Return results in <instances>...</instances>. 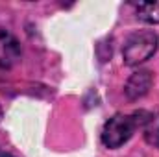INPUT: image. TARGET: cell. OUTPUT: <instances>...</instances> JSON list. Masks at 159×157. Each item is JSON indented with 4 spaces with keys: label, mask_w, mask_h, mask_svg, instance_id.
<instances>
[{
    "label": "cell",
    "mask_w": 159,
    "mask_h": 157,
    "mask_svg": "<svg viewBox=\"0 0 159 157\" xmlns=\"http://www.w3.org/2000/svg\"><path fill=\"white\" fill-rule=\"evenodd\" d=\"M144 139L150 146L159 148V113L150 115L148 122L144 124Z\"/></svg>",
    "instance_id": "5"
},
{
    "label": "cell",
    "mask_w": 159,
    "mask_h": 157,
    "mask_svg": "<svg viewBox=\"0 0 159 157\" xmlns=\"http://www.w3.org/2000/svg\"><path fill=\"white\" fill-rule=\"evenodd\" d=\"M0 118H2V107H0Z\"/></svg>",
    "instance_id": "7"
},
{
    "label": "cell",
    "mask_w": 159,
    "mask_h": 157,
    "mask_svg": "<svg viewBox=\"0 0 159 157\" xmlns=\"http://www.w3.org/2000/svg\"><path fill=\"white\" fill-rule=\"evenodd\" d=\"M159 46V37L157 34L144 30V32H137L133 35H129V39L126 41L124 50H122V57L126 65H139L144 63L146 59H150Z\"/></svg>",
    "instance_id": "2"
},
{
    "label": "cell",
    "mask_w": 159,
    "mask_h": 157,
    "mask_svg": "<svg viewBox=\"0 0 159 157\" xmlns=\"http://www.w3.org/2000/svg\"><path fill=\"white\" fill-rule=\"evenodd\" d=\"M0 157H13V155H11V154H7L6 150H2V148H0Z\"/></svg>",
    "instance_id": "6"
},
{
    "label": "cell",
    "mask_w": 159,
    "mask_h": 157,
    "mask_svg": "<svg viewBox=\"0 0 159 157\" xmlns=\"http://www.w3.org/2000/svg\"><path fill=\"white\" fill-rule=\"evenodd\" d=\"M135 11L141 20L159 24V2H139L135 4Z\"/></svg>",
    "instance_id": "4"
},
{
    "label": "cell",
    "mask_w": 159,
    "mask_h": 157,
    "mask_svg": "<svg viewBox=\"0 0 159 157\" xmlns=\"http://www.w3.org/2000/svg\"><path fill=\"white\" fill-rule=\"evenodd\" d=\"M146 113H133V115H115L104 124L102 129V142L107 148H119L124 142L129 141L133 131L148 122Z\"/></svg>",
    "instance_id": "1"
},
{
    "label": "cell",
    "mask_w": 159,
    "mask_h": 157,
    "mask_svg": "<svg viewBox=\"0 0 159 157\" xmlns=\"http://www.w3.org/2000/svg\"><path fill=\"white\" fill-rule=\"evenodd\" d=\"M152 85V76L148 70H139V72H133V76L128 79V85H126V94L128 98L131 100H137L141 96H144L148 92Z\"/></svg>",
    "instance_id": "3"
}]
</instances>
